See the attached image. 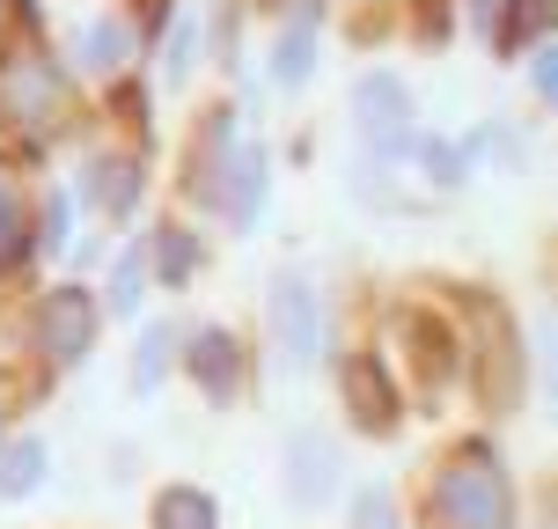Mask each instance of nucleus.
<instances>
[{
    "instance_id": "obj_16",
    "label": "nucleus",
    "mask_w": 558,
    "mask_h": 529,
    "mask_svg": "<svg viewBox=\"0 0 558 529\" xmlns=\"http://www.w3.org/2000/svg\"><path fill=\"white\" fill-rule=\"evenodd\" d=\"M52 485V442L45 434H8L0 448V507H23Z\"/></svg>"
},
{
    "instance_id": "obj_23",
    "label": "nucleus",
    "mask_w": 558,
    "mask_h": 529,
    "mask_svg": "<svg viewBox=\"0 0 558 529\" xmlns=\"http://www.w3.org/2000/svg\"><path fill=\"white\" fill-rule=\"evenodd\" d=\"M412 163L426 169V184L434 192H463L477 177V140H448V133H418L412 147Z\"/></svg>"
},
{
    "instance_id": "obj_19",
    "label": "nucleus",
    "mask_w": 558,
    "mask_h": 529,
    "mask_svg": "<svg viewBox=\"0 0 558 529\" xmlns=\"http://www.w3.org/2000/svg\"><path fill=\"white\" fill-rule=\"evenodd\" d=\"M544 29H558V0H500L485 45H493V59H514V52H530Z\"/></svg>"
},
{
    "instance_id": "obj_24",
    "label": "nucleus",
    "mask_w": 558,
    "mask_h": 529,
    "mask_svg": "<svg viewBox=\"0 0 558 529\" xmlns=\"http://www.w3.org/2000/svg\"><path fill=\"white\" fill-rule=\"evenodd\" d=\"M345 522H353V529H404V515H397L390 485H353V501H345Z\"/></svg>"
},
{
    "instance_id": "obj_17",
    "label": "nucleus",
    "mask_w": 558,
    "mask_h": 529,
    "mask_svg": "<svg viewBox=\"0 0 558 529\" xmlns=\"http://www.w3.org/2000/svg\"><path fill=\"white\" fill-rule=\"evenodd\" d=\"M177 353H184V332L169 324V316H155V324H140L133 338V361H125V383H133V397H155L177 375Z\"/></svg>"
},
{
    "instance_id": "obj_28",
    "label": "nucleus",
    "mask_w": 558,
    "mask_h": 529,
    "mask_svg": "<svg viewBox=\"0 0 558 529\" xmlns=\"http://www.w3.org/2000/svg\"><path fill=\"white\" fill-rule=\"evenodd\" d=\"M15 29L37 37V0H0V52H8V37H15Z\"/></svg>"
},
{
    "instance_id": "obj_1",
    "label": "nucleus",
    "mask_w": 558,
    "mask_h": 529,
    "mask_svg": "<svg viewBox=\"0 0 558 529\" xmlns=\"http://www.w3.org/2000/svg\"><path fill=\"white\" fill-rule=\"evenodd\" d=\"M426 522L434 529H514V471L493 434H463L441 448L426 478Z\"/></svg>"
},
{
    "instance_id": "obj_15",
    "label": "nucleus",
    "mask_w": 558,
    "mask_h": 529,
    "mask_svg": "<svg viewBox=\"0 0 558 529\" xmlns=\"http://www.w3.org/2000/svg\"><path fill=\"white\" fill-rule=\"evenodd\" d=\"M29 214H37V199L23 192L15 163L0 155V279L23 273V265H37V228H29Z\"/></svg>"
},
{
    "instance_id": "obj_20",
    "label": "nucleus",
    "mask_w": 558,
    "mask_h": 529,
    "mask_svg": "<svg viewBox=\"0 0 558 529\" xmlns=\"http://www.w3.org/2000/svg\"><path fill=\"white\" fill-rule=\"evenodd\" d=\"M74 184H45L37 192V214H29V228H37V265H59V257H74L82 243H74Z\"/></svg>"
},
{
    "instance_id": "obj_8",
    "label": "nucleus",
    "mask_w": 558,
    "mask_h": 529,
    "mask_svg": "<svg viewBox=\"0 0 558 529\" xmlns=\"http://www.w3.org/2000/svg\"><path fill=\"white\" fill-rule=\"evenodd\" d=\"M74 199L96 221H133L140 199H147V155L140 147H88L82 177H74Z\"/></svg>"
},
{
    "instance_id": "obj_22",
    "label": "nucleus",
    "mask_w": 558,
    "mask_h": 529,
    "mask_svg": "<svg viewBox=\"0 0 558 529\" xmlns=\"http://www.w3.org/2000/svg\"><path fill=\"white\" fill-rule=\"evenodd\" d=\"M147 236H133V243H125V251L111 257V279H104V287H96V294H104V316H118V324H133L140 316V302H147Z\"/></svg>"
},
{
    "instance_id": "obj_27",
    "label": "nucleus",
    "mask_w": 558,
    "mask_h": 529,
    "mask_svg": "<svg viewBox=\"0 0 558 529\" xmlns=\"http://www.w3.org/2000/svg\"><path fill=\"white\" fill-rule=\"evenodd\" d=\"M530 88L544 111H558V45H536L530 52Z\"/></svg>"
},
{
    "instance_id": "obj_9",
    "label": "nucleus",
    "mask_w": 558,
    "mask_h": 529,
    "mask_svg": "<svg viewBox=\"0 0 558 529\" xmlns=\"http://www.w3.org/2000/svg\"><path fill=\"white\" fill-rule=\"evenodd\" d=\"M177 368L192 375V390L206 397V405H235L243 383H251V353H243V338L228 332V324H198V332H184Z\"/></svg>"
},
{
    "instance_id": "obj_14",
    "label": "nucleus",
    "mask_w": 558,
    "mask_h": 529,
    "mask_svg": "<svg viewBox=\"0 0 558 529\" xmlns=\"http://www.w3.org/2000/svg\"><path fill=\"white\" fill-rule=\"evenodd\" d=\"M324 8L331 0H302L279 23V37H272V82L279 88H308V74H316V37H324Z\"/></svg>"
},
{
    "instance_id": "obj_12",
    "label": "nucleus",
    "mask_w": 558,
    "mask_h": 529,
    "mask_svg": "<svg viewBox=\"0 0 558 529\" xmlns=\"http://www.w3.org/2000/svg\"><path fill=\"white\" fill-rule=\"evenodd\" d=\"M522 375H530V368H522L514 316H507V309H485V405H493L500 419L522 405Z\"/></svg>"
},
{
    "instance_id": "obj_4",
    "label": "nucleus",
    "mask_w": 558,
    "mask_h": 529,
    "mask_svg": "<svg viewBox=\"0 0 558 529\" xmlns=\"http://www.w3.org/2000/svg\"><path fill=\"white\" fill-rule=\"evenodd\" d=\"M353 140H361L367 169L383 163H412L418 147V104H412V82L397 74V67H367L361 82H353Z\"/></svg>"
},
{
    "instance_id": "obj_18",
    "label": "nucleus",
    "mask_w": 558,
    "mask_h": 529,
    "mask_svg": "<svg viewBox=\"0 0 558 529\" xmlns=\"http://www.w3.org/2000/svg\"><path fill=\"white\" fill-rule=\"evenodd\" d=\"M147 529H221V501L198 478H169L147 493Z\"/></svg>"
},
{
    "instance_id": "obj_5",
    "label": "nucleus",
    "mask_w": 558,
    "mask_h": 529,
    "mask_svg": "<svg viewBox=\"0 0 558 529\" xmlns=\"http://www.w3.org/2000/svg\"><path fill=\"white\" fill-rule=\"evenodd\" d=\"M265 338H272L287 375H308L324 361V287L302 265L272 273V287H265Z\"/></svg>"
},
{
    "instance_id": "obj_2",
    "label": "nucleus",
    "mask_w": 558,
    "mask_h": 529,
    "mask_svg": "<svg viewBox=\"0 0 558 529\" xmlns=\"http://www.w3.org/2000/svg\"><path fill=\"white\" fill-rule=\"evenodd\" d=\"M104 324H111V316H104V294H96V287L52 279V287L23 309V346H29V361L45 368V375H74V368H88Z\"/></svg>"
},
{
    "instance_id": "obj_31",
    "label": "nucleus",
    "mask_w": 558,
    "mask_h": 529,
    "mask_svg": "<svg viewBox=\"0 0 558 529\" xmlns=\"http://www.w3.org/2000/svg\"><path fill=\"white\" fill-rule=\"evenodd\" d=\"M551 529H558V493H551Z\"/></svg>"
},
{
    "instance_id": "obj_10",
    "label": "nucleus",
    "mask_w": 558,
    "mask_h": 529,
    "mask_svg": "<svg viewBox=\"0 0 558 529\" xmlns=\"http://www.w3.org/2000/svg\"><path fill=\"white\" fill-rule=\"evenodd\" d=\"M338 405H345V419H353L361 434H375V442H390L397 426H404V397H397L383 353H345V361H338Z\"/></svg>"
},
{
    "instance_id": "obj_21",
    "label": "nucleus",
    "mask_w": 558,
    "mask_h": 529,
    "mask_svg": "<svg viewBox=\"0 0 558 529\" xmlns=\"http://www.w3.org/2000/svg\"><path fill=\"white\" fill-rule=\"evenodd\" d=\"M265 199H272V155L265 147H243V169H235V184H228V206H221V221L235 228V236H251L257 214H265Z\"/></svg>"
},
{
    "instance_id": "obj_6",
    "label": "nucleus",
    "mask_w": 558,
    "mask_h": 529,
    "mask_svg": "<svg viewBox=\"0 0 558 529\" xmlns=\"http://www.w3.org/2000/svg\"><path fill=\"white\" fill-rule=\"evenodd\" d=\"M243 118L235 104H214V111H198V133H192V169H184V199L206 206L214 221H221L228 206V184H235V169H243Z\"/></svg>"
},
{
    "instance_id": "obj_25",
    "label": "nucleus",
    "mask_w": 558,
    "mask_h": 529,
    "mask_svg": "<svg viewBox=\"0 0 558 529\" xmlns=\"http://www.w3.org/2000/svg\"><path fill=\"white\" fill-rule=\"evenodd\" d=\"M536 383H544L551 419H558V309H544V324H536Z\"/></svg>"
},
{
    "instance_id": "obj_30",
    "label": "nucleus",
    "mask_w": 558,
    "mask_h": 529,
    "mask_svg": "<svg viewBox=\"0 0 558 529\" xmlns=\"http://www.w3.org/2000/svg\"><path fill=\"white\" fill-rule=\"evenodd\" d=\"M257 8H272V15H294V8H302V0H257Z\"/></svg>"
},
{
    "instance_id": "obj_26",
    "label": "nucleus",
    "mask_w": 558,
    "mask_h": 529,
    "mask_svg": "<svg viewBox=\"0 0 558 529\" xmlns=\"http://www.w3.org/2000/svg\"><path fill=\"white\" fill-rule=\"evenodd\" d=\"M192 59H198V23H177V37L162 45V82H192Z\"/></svg>"
},
{
    "instance_id": "obj_11",
    "label": "nucleus",
    "mask_w": 558,
    "mask_h": 529,
    "mask_svg": "<svg viewBox=\"0 0 558 529\" xmlns=\"http://www.w3.org/2000/svg\"><path fill=\"white\" fill-rule=\"evenodd\" d=\"M66 52H74V74L118 82V74L140 59V23H125V15H82L74 37H66Z\"/></svg>"
},
{
    "instance_id": "obj_3",
    "label": "nucleus",
    "mask_w": 558,
    "mask_h": 529,
    "mask_svg": "<svg viewBox=\"0 0 558 529\" xmlns=\"http://www.w3.org/2000/svg\"><path fill=\"white\" fill-rule=\"evenodd\" d=\"M66 111H74V74L37 37L29 45H8L0 52V133L45 140V133L66 125Z\"/></svg>"
},
{
    "instance_id": "obj_7",
    "label": "nucleus",
    "mask_w": 558,
    "mask_h": 529,
    "mask_svg": "<svg viewBox=\"0 0 558 529\" xmlns=\"http://www.w3.org/2000/svg\"><path fill=\"white\" fill-rule=\"evenodd\" d=\"M338 485H345V456L324 426H294L287 448H279V493L294 515H324L338 501Z\"/></svg>"
},
{
    "instance_id": "obj_29",
    "label": "nucleus",
    "mask_w": 558,
    "mask_h": 529,
    "mask_svg": "<svg viewBox=\"0 0 558 529\" xmlns=\"http://www.w3.org/2000/svg\"><path fill=\"white\" fill-rule=\"evenodd\" d=\"M8 434H15V375L0 368V448H8Z\"/></svg>"
},
{
    "instance_id": "obj_13",
    "label": "nucleus",
    "mask_w": 558,
    "mask_h": 529,
    "mask_svg": "<svg viewBox=\"0 0 558 529\" xmlns=\"http://www.w3.org/2000/svg\"><path fill=\"white\" fill-rule=\"evenodd\" d=\"M198 265H206V236H198L192 221H155L147 228V273H155V287H169V294H184L198 279Z\"/></svg>"
}]
</instances>
